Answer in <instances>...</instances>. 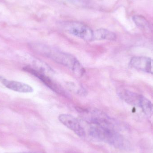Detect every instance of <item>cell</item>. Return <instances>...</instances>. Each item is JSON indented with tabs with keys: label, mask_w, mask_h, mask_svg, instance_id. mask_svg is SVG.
<instances>
[{
	"label": "cell",
	"mask_w": 153,
	"mask_h": 153,
	"mask_svg": "<svg viewBox=\"0 0 153 153\" xmlns=\"http://www.w3.org/2000/svg\"><path fill=\"white\" fill-rule=\"evenodd\" d=\"M119 95L121 99L128 104L140 107V101L143 95L126 90L120 91L119 93Z\"/></svg>",
	"instance_id": "8"
},
{
	"label": "cell",
	"mask_w": 153,
	"mask_h": 153,
	"mask_svg": "<svg viewBox=\"0 0 153 153\" xmlns=\"http://www.w3.org/2000/svg\"><path fill=\"white\" fill-rule=\"evenodd\" d=\"M37 153L35 152H20V153Z\"/></svg>",
	"instance_id": "12"
},
{
	"label": "cell",
	"mask_w": 153,
	"mask_h": 153,
	"mask_svg": "<svg viewBox=\"0 0 153 153\" xmlns=\"http://www.w3.org/2000/svg\"><path fill=\"white\" fill-rule=\"evenodd\" d=\"M117 36L113 32L104 29H100L93 31V40H114Z\"/></svg>",
	"instance_id": "9"
},
{
	"label": "cell",
	"mask_w": 153,
	"mask_h": 153,
	"mask_svg": "<svg viewBox=\"0 0 153 153\" xmlns=\"http://www.w3.org/2000/svg\"><path fill=\"white\" fill-rule=\"evenodd\" d=\"M0 81L6 88L15 91L20 93H31L33 91L32 87L27 84L7 80L2 77L0 78Z\"/></svg>",
	"instance_id": "7"
},
{
	"label": "cell",
	"mask_w": 153,
	"mask_h": 153,
	"mask_svg": "<svg viewBox=\"0 0 153 153\" xmlns=\"http://www.w3.org/2000/svg\"><path fill=\"white\" fill-rule=\"evenodd\" d=\"M133 20L137 26L142 27H148V23L146 20L143 17L140 16H135Z\"/></svg>",
	"instance_id": "11"
},
{
	"label": "cell",
	"mask_w": 153,
	"mask_h": 153,
	"mask_svg": "<svg viewBox=\"0 0 153 153\" xmlns=\"http://www.w3.org/2000/svg\"><path fill=\"white\" fill-rule=\"evenodd\" d=\"M90 133L94 138L108 143L118 148L126 146L127 143L125 139L112 128L94 125L90 128Z\"/></svg>",
	"instance_id": "2"
},
{
	"label": "cell",
	"mask_w": 153,
	"mask_h": 153,
	"mask_svg": "<svg viewBox=\"0 0 153 153\" xmlns=\"http://www.w3.org/2000/svg\"><path fill=\"white\" fill-rule=\"evenodd\" d=\"M24 70L30 73L33 75L36 76L37 77L40 79L45 85H46L48 88L53 90L55 92L58 94L65 95V93L64 91L58 85L56 84L55 82L52 81L49 77L47 76L45 74L41 73L39 71H37L30 67H27L24 68Z\"/></svg>",
	"instance_id": "5"
},
{
	"label": "cell",
	"mask_w": 153,
	"mask_h": 153,
	"mask_svg": "<svg viewBox=\"0 0 153 153\" xmlns=\"http://www.w3.org/2000/svg\"><path fill=\"white\" fill-rule=\"evenodd\" d=\"M153 106V104L150 100L142 96L140 101V107L142 108L143 111L147 116L150 117L152 116Z\"/></svg>",
	"instance_id": "10"
},
{
	"label": "cell",
	"mask_w": 153,
	"mask_h": 153,
	"mask_svg": "<svg viewBox=\"0 0 153 153\" xmlns=\"http://www.w3.org/2000/svg\"><path fill=\"white\" fill-rule=\"evenodd\" d=\"M130 64L136 70L153 74V59L145 56H135L132 58Z\"/></svg>",
	"instance_id": "6"
},
{
	"label": "cell",
	"mask_w": 153,
	"mask_h": 153,
	"mask_svg": "<svg viewBox=\"0 0 153 153\" xmlns=\"http://www.w3.org/2000/svg\"><path fill=\"white\" fill-rule=\"evenodd\" d=\"M34 48L41 54L71 69L76 75L82 76L84 74L83 67L78 60L73 56L44 45H36Z\"/></svg>",
	"instance_id": "1"
},
{
	"label": "cell",
	"mask_w": 153,
	"mask_h": 153,
	"mask_svg": "<svg viewBox=\"0 0 153 153\" xmlns=\"http://www.w3.org/2000/svg\"><path fill=\"white\" fill-rule=\"evenodd\" d=\"M152 115H153V106L152 108Z\"/></svg>",
	"instance_id": "13"
},
{
	"label": "cell",
	"mask_w": 153,
	"mask_h": 153,
	"mask_svg": "<svg viewBox=\"0 0 153 153\" xmlns=\"http://www.w3.org/2000/svg\"><path fill=\"white\" fill-rule=\"evenodd\" d=\"M59 120L61 123L74 131L78 136H84V129L81 126L79 120L73 116L69 114H62L59 116Z\"/></svg>",
	"instance_id": "4"
},
{
	"label": "cell",
	"mask_w": 153,
	"mask_h": 153,
	"mask_svg": "<svg viewBox=\"0 0 153 153\" xmlns=\"http://www.w3.org/2000/svg\"><path fill=\"white\" fill-rule=\"evenodd\" d=\"M65 29L70 34L85 41L93 40V31L82 23L76 22H70L66 25Z\"/></svg>",
	"instance_id": "3"
}]
</instances>
